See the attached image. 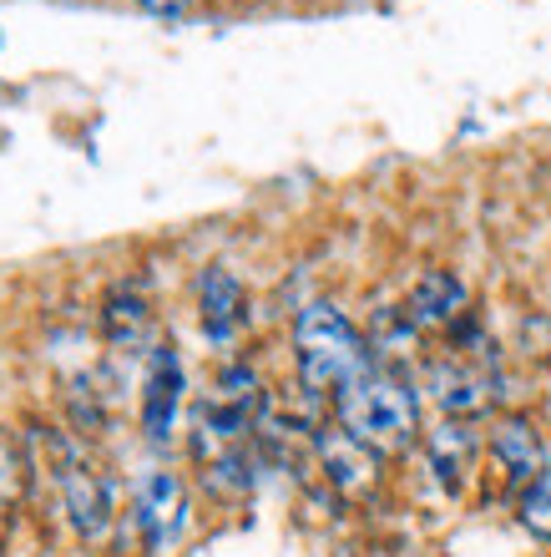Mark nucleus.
<instances>
[{"instance_id":"f257e3e1","label":"nucleus","mask_w":551,"mask_h":557,"mask_svg":"<svg viewBox=\"0 0 551 557\" xmlns=\"http://www.w3.org/2000/svg\"><path fill=\"white\" fill-rule=\"evenodd\" d=\"M375 366V345L339 305L314 299L293 314V370L309 396H339Z\"/></svg>"},{"instance_id":"ddd939ff","label":"nucleus","mask_w":551,"mask_h":557,"mask_svg":"<svg viewBox=\"0 0 551 557\" xmlns=\"http://www.w3.org/2000/svg\"><path fill=\"white\" fill-rule=\"evenodd\" d=\"M30 471H36L30 467V451L11 436V431H0V507H15V502H21Z\"/></svg>"},{"instance_id":"dca6fc26","label":"nucleus","mask_w":551,"mask_h":557,"mask_svg":"<svg viewBox=\"0 0 551 557\" xmlns=\"http://www.w3.org/2000/svg\"><path fill=\"white\" fill-rule=\"evenodd\" d=\"M547 471H551V446H547Z\"/></svg>"},{"instance_id":"4468645a","label":"nucleus","mask_w":551,"mask_h":557,"mask_svg":"<svg viewBox=\"0 0 551 557\" xmlns=\"http://www.w3.org/2000/svg\"><path fill=\"white\" fill-rule=\"evenodd\" d=\"M516 517H522V528L537 543H551V471H541L537 482L516 497Z\"/></svg>"},{"instance_id":"39448f33","label":"nucleus","mask_w":551,"mask_h":557,"mask_svg":"<svg viewBox=\"0 0 551 557\" xmlns=\"http://www.w3.org/2000/svg\"><path fill=\"white\" fill-rule=\"evenodd\" d=\"M132 522L142 532L147 553H167L188 528V486L177 471H147L132 497Z\"/></svg>"},{"instance_id":"7ed1b4c3","label":"nucleus","mask_w":551,"mask_h":557,"mask_svg":"<svg viewBox=\"0 0 551 557\" xmlns=\"http://www.w3.org/2000/svg\"><path fill=\"white\" fill-rule=\"evenodd\" d=\"M30 446L46 456V471L61 492V507L72 517V532L87 537V543H102L116 522V497H112V476L102 467H91L82 446H76L66 431L57 425H36L30 431Z\"/></svg>"},{"instance_id":"2eb2a0df","label":"nucleus","mask_w":551,"mask_h":557,"mask_svg":"<svg viewBox=\"0 0 551 557\" xmlns=\"http://www.w3.org/2000/svg\"><path fill=\"white\" fill-rule=\"evenodd\" d=\"M142 11H152V15H183L192 5V0H137Z\"/></svg>"},{"instance_id":"9d476101","label":"nucleus","mask_w":551,"mask_h":557,"mask_svg":"<svg viewBox=\"0 0 551 557\" xmlns=\"http://www.w3.org/2000/svg\"><path fill=\"white\" fill-rule=\"evenodd\" d=\"M198 320L213 345H233L248 330V289L233 269L208 264L198 274Z\"/></svg>"},{"instance_id":"6e6552de","label":"nucleus","mask_w":551,"mask_h":557,"mask_svg":"<svg viewBox=\"0 0 551 557\" xmlns=\"http://www.w3.org/2000/svg\"><path fill=\"white\" fill-rule=\"evenodd\" d=\"M405 324L415 335L425 330H455V324L471 314V289L455 269H425L415 284H410V299L400 305Z\"/></svg>"},{"instance_id":"0eeeda50","label":"nucleus","mask_w":551,"mask_h":557,"mask_svg":"<svg viewBox=\"0 0 551 557\" xmlns=\"http://www.w3.org/2000/svg\"><path fill=\"white\" fill-rule=\"evenodd\" d=\"M486 446H491V467H496V476H501V486L516 492V497L547 471V441H541V431L531 425V416H522V411L501 416V421L491 425V441H486Z\"/></svg>"},{"instance_id":"423d86ee","label":"nucleus","mask_w":551,"mask_h":557,"mask_svg":"<svg viewBox=\"0 0 551 557\" xmlns=\"http://www.w3.org/2000/svg\"><path fill=\"white\" fill-rule=\"evenodd\" d=\"M314 456L324 467V482L339 492V497H370L385 476V456L370 451L364 441H354L345 425H320L314 431Z\"/></svg>"},{"instance_id":"f03ea898","label":"nucleus","mask_w":551,"mask_h":557,"mask_svg":"<svg viewBox=\"0 0 551 557\" xmlns=\"http://www.w3.org/2000/svg\"><path fill=\"white\" fill-rule=\"evenodd\" d=\"M334 421L379 456H400L421 441V396L405 375L370 366L360 381L334 396Z\"/></svg>"},{"instance_id":"f8f14e48","label":"nucleus","mask_w":551,"mask_h":557,"mask_svg":"<svg viewBox=\"0 0 551 557\" xmlns=\"http://www.w3.org/2000/svg\"><path fill=\"white\" fill-rule=\"evenodd\" d=\"M102 335L112 339V345H127V350H137V345L152 335V305L142 299L137 284H116L102 299Z\"/></svg>"},{"instance_id":"20e7f679","label":"nucleus","mask_w":551,"mask_h":557,"mask_svg":"<svg viewBox=\"0 0 551 557\" xmlns=\"http://www.w3.org/2000/svg\"><path fill=\"white\" fill-rule=\"evenodd\" d=\"M425 391L436 400L446 421H476L496 406V375L486 360H471V355H446L425 370Z\"/></svg>"},{"instance_id":"1a4fd4ad","label":"nucleus","mask_w":551,"mask_h":557,"mask_svg":"<svg viewBox=\"0 0 551 557\" xmlns=\"http://www.w3.org/2000/svg\"><path fill=\"white\" fill-rule=\"evenodd\" d=\"M183 360H177L173 345H152L147 355V381H142V431L147 441H173L177 431V411H183Z\"/></svg>"},{"instance_id":"9b49d317","label":"nucleus","mask_w":551,"mask_h":557,"mask_svg":"<svg viewBox=\"0 0 551 557\" xmlns=\"http://www.w3.org/2000/svg\"><path fill=\"white\" fill-rule=\"evenodd\" d=\"M425 446V461H430V471H436V482L446 486V492H461L465 482H471V471H476V456H480V436L471 421H440L430 425L421 436Z\"/></svg>"}]
</instances>
